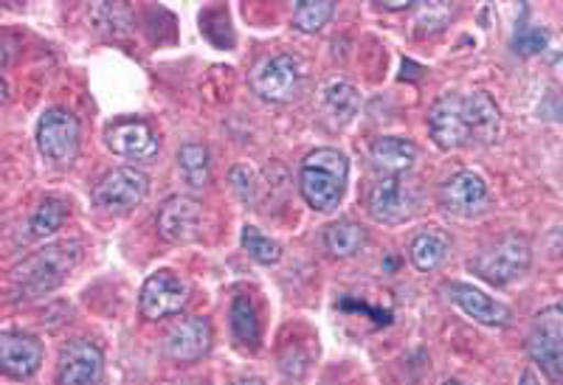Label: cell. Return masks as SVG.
Listing matches in <instances>:
<instances>
[{
  "mask_svg": "<svg viewBox=\"0 0 563 385\" xmlns=\"http://www.w3.org/2000/svg\"><path fill=\"white\" fill-rule=\"evenodd\" d=\"M104 354L93 341L74 338L59 349L57 385H102Z\"/></svg>",
  "mask_w": 563,
  "mask_h": 385,
  "instance_id": "obj_9",
  "label": "cell"
},
{
  "mask_svg": "<svg viewBox=\"0 0 563 385\" xmlns=\"http://www.w3.org/2000/svg\"><path fill=\"white\" fill-rule=\"evenodd\" d=\"M366 242H369L366 228L358 223H352V219H341V223H333L324 228V248L335 259L358 257L366 248Z\"/></svg>",
  "mask_w": 563,
  "mask_h": 385,
  "instance_id": "obj_21",
  "label": "cell"
},
{
  "mask_svg": "<svg viewBox=\"0 0 563 385\" xmlns=\"http://www.w3.org/2000/svg\"><path fill=\"white\" fill-rule=\"evenodd\" d=\"M243 248L249 251V257L260 264H276L282 259V245L274 242L271 237H265L256 225H245L243 228Z\"/></svg>",
  "mask_w": 563,
  "mask_h": 385,
  "instance_id": "obj_26",
  "label": "cell"
},
{
  "mask_svg": "<svg viewBox=\"0 0 563 385\" xmlns=\"http://www.w3.org/2000/svg\"><path fill=\"white\" fill-rule=\"evenodd\" d=\"M189 302V284L173 270H158L144 282L139 296V309L147 321H161L169 315H178Z\"/></svg>",
  "mask_w": 563,
  "mask_h": 385,
  "instance_id": "obj_10",
  "label": "cell"
},
{
  "mask_svg": "<svg viewBox=\"0 0 563 385\" xmlns=\"http://www.w3.org/2000/svg\"><path fill=\"white\" fill-rule=\"evenodd\" d=\"M155 225H158L161 239L173 245H189L203 234V208L189 194H175V197L164 200Z\"/></svg>",
  "mask_w": 563,
  "mask_h": 385,
  "instance_id": "obj_13",
  "label": "cell"
},
{
  "mask_svg": "<svg viewBox=\"0 0 563 385\" xmlns=\"http://www.w3.org/2000/svg\"><path fill=\"white\" fill-rule=\"evenodd\" d=\"M324 104L335 118L350 122V118L358 113L361 97H358V90L352 88L350 82H330L324 88Z\"/></svg>",
  "mask_w": 563,
  "mask_h": 385,
  "instance_id": "obj_25",
  "label": "cell"
},
{
  "mask_svg": "<svg viewBox=\"0 0 563 385\" xmlns=\"http://www.w3.org/2000/svg\"><path fill=\"white\" fill-rule=\"evenodd\" d=\"M79 259H82L79 242L45 245L12 270L9 293L18 302H34V298L48 296L70 276V270L77 268Z\"/></svg>",
  "mask_w": 563,
  "mask_h": 385,
  "instance_id": "obj_2",
  "label": "cell"
},
{
  "mask_svg": "<svg viewBox=\"0 0 563 385\" xmlns=\"http://www.w3.org/2000/svg\"><path fill=\"white\" fill-rule=\"evenodd\" d=\"M451 18H454V7H449V3H420V9H417L420 34L442 32L451 23Z\"/></svg>",
  "mask_w": 563,
  "mask_h": 385,
  "instance_id": "obj_27",
  "label": "cell"
},
{
  "mask_svg": "<svg viewBox=\"0 0 563 385\" xmlns=\"http://www.w3.org/2000/svg\"><path fill=\"white\" fill-rule=\"evenodd\" d=\"M346 178H350V161L344 152L330 147L313 149L301 161L299 192L313 212L330 214L344 200Z\"/></svg>",
  "mask_w": 563,
  "mask_h": 385,
  "instance_id": "obj_3",
  "label": "cell"
},
{
  "mask_svg": "<svg viewBox=\"0 0 563 385\" xmlns=\"http://www.w3.org/2000/svg\"><path fill=\"white\" fill-rule=\"evenodd\" d=\"M384 9H389V12H404V9H411V0H389V3H384Z\"/></svg>",
  "mask_w": 563,
  "mask_h": 385,
  "instance_id": "obj_30",
  "label": "cell"
},
{
  "mask_svg": "<svg viewBox=\"0 0 563 385\" xmlns=\"http://www.w3.org/2000/svg\"><path fill=\"white\" fill-rule=\"evenodd\" d=\"M550 43V32L538 26H519L512 34V52L521 54V57H532V54H541Z\"/></svg>",
  "mask_w": 563,
  "mask_h": 385,
  "instance_id": "obj_28",
  "label": "cell"
},
{
  "mask_svg": "<svg viewBox=\"0 0 563 385\" xmlns=\"http://www.w3.org/2000/svg\"><path fill=\"white\" fill-rule=\"evenodd\" d=\"M333 14H335L333 0H301L299 7L294 9V18H290V23H294L296 32L313 34V32H319V29H324Z\"/></svg>",
  "mask_w": 563,
  "mask_h": 385,
  "instance_id": "obj_24",
  "label": "cell"
},
{
  "mask_svg": "<svg viewBox=\"0 0 563 385\" xmlns=\"http://www.w3.org/2000/svg\"><path fill=\"white\" fill-rule=\"evenodd\" d=\"M366 212L372 214L375 223L400 225L415 214V194L400 174H384L369 186Z\"/></svg>",
  "mask_w": 563,
  "mask_h": 385,
  "instance_id": "obj_11",
  "label": "cell"
},
{
  "mask_svg": "<svg viewBox=\"0 0 563 385\" xmlns=\"http://www.w3.org/2000/svg\"><path fill=\"white\" fill-rule=\"evenodd\" d=\"M440 206L462 219H474L490 206V189L476 172H456L440 189Z\"/></svg>",
  "mask_w": 563,
  "mask_h": 385,
  "instance_id": "obj_14",
  "label": "cell"
},
{
  "mask_svg": "<svg viewBox=\"0 0 563 385\" xmlns=\"http://www.w3.org/2000/svg\"><path fill=\"white\" fill-rule=\"evenodd\" d=\"M369 158L384 174H404L415 167L417 147L409 138H400V135H384V138L372 144Z\"/></svg>",
  "mask_w": 563,
  "mask_h": 385,
  "instance_id": "obj_18",
  "label": "cell"
},
{
  "mask_svg": "<svg viewBox=\"0 0 563 385\" xmlns=\"http://www.w3.org/2000/svg\"><path fill=\"white\" fill-rule=\"evenodd\" d=\"M7 99H9V84H7V79L0 77V104L7 102Z\"/></svg>",
  "mask_w": 563,
  "mask_h": 385,
  "instance_id": "obj_32",
  "label": "cell"
},
{
  "mask_svg": "<svg viewBox=\"0 0 563 385\" xmlns=\"http://www.w3.org/2000/svg\"><path fill=\"white\" fill-rule=\"evenodd\" d=\"M231 385H265L263 380H238V383H231Z\"/></svg>",
  "mask_w": 563,
  "mask_h": 385,
  "instance_id": "obj_33",
  "label": "cell"
},
{
  "mask_svg": "<svg viewBox=\"0 0 563 385\" xmlns=\"http://www.w3.org/2000/svg\"><path fill=\"white\" fill-rule=\"evenodd\" d=\"M229 321H231V335L234 341L243 349H251L254 352L263 341V324H260V313H256V304L251 296H234L229 309Z\"/></svg>",
  "mask_w": 563,
  "mask_h": 385,
  "instance_id": "obj_20",
  "label": "cell"
},
{
  "mask_svg": "<svg viewBox=\"0 0 563 385\" xmlns=\"http://www.w3.org/2000/svg\"><path fill=\"white\" fill-rule=\"evenodd\" d=\"M527 354L550 377L552 385L563 377V309L561 304L541 309L527 335Z\"/></svg>",
  "mask_w": 563,
  "mask_h": 385,
  "instance_id": "obj_6",
  "label": "cell"
},
{
  "mask_svg": "<svg viewBox=\"0 0 563 385\" xmlns=\"http://www.w3.org/2000/svg\"><path fill=\"white\" fill-rule=\"evenodd\" d=\"M178 172L184 183L203 189L209 183V149L203 144H184L178 152Z\"/></svg>",
  "mask_w": 563,
  "mask_h": 385,
  "instance_id": "obj_22",
  "label": "cell"
},
{
  "mask_svg": "<svg viewBox=\"0 0 563 385\" xmlns=\"http://www.w3.org/2000/svg\"><path fill=\"white\" fill-rule=\"evenodd\" d=\"M229 180H231V189L238 192V197L243 200V203H254L256 178H254V172H251L249 167H234V169H231Z\"/></svg>",
  "mask_w": 563,
  "mask_h": 385,
  "instance_id": "obj_29",
  "label": "cell"
},
{
  "mask_svg": "<svg viewBox=\"0 0 563 385\" xmlns=\"http://www.w3.org/2000/svg\"><path fill=\"white\" fill-rule=\"evenodd\" d=\"M532 264V242L525 234H505L493 245H487L485 251L476 253L467 268L474 270L482 282L493 284V287H507V284L519 282L527 276V270Z\"/></svg>",
  "mask_w": 563,
  "mask_h": 385,
  "instance_id": "obj_4",
  "label": "cell"
},
{
  "mask_svg": "<svg viewBox=\"0 0 563 385\" xmlns=\"http://www.w3.org/2000/svg\"><path fill=\"white\" fill-rule=\"evenodd\" d=\"M150 194V178L135 167H115L93 189V203L108 214H128Z\"/></svg>",
  "mask_w": 563,
  "mask_h": 385,
  "instance_id": "obj_7",
  "label": "cell"
},
{
  "mask_svg": "<svg viewBox=\"0 0 563 385\" xmlns=\"http://www.w3.org/2000/svg\"><path fill=\"white\" fill-rule=\"evenodd\" d=\"M68 219V206H65L59 197H45L37 208H34L32 219H29V228H32V237H52Z\"/></svg>",
  "mask_w": 563,
  "mask_h": 385,
  "instance_id": "obj_23",
  "label": "cell"
},
{
  "mask_svg": "<svg viewBox=\"0 0 563 385\" xmlns=\"http://www.w3.org/2000/svg\"><path fill=\"white\" fill-rule=\"evenodd\" d=\"M519 385H544V383H541V380H538V374H536V372H525V374H521Z\"/></svg>",
  "mask_w": 563,
  "mask_h": 385,
  "instance_id": "obj_31",
  "label": "cell"
},
{
  "mask_svg": "<svg viewBox=\"0 0 563 385\" xmlns=\"http://www.w3.org/2000/svg\"><path fill=\"white\" fill-rule=\"evenodd\" d=\"M104 144H108L110 152L141 163H150L161 152L158 133L144 118H119V122L108 124Z\"/></svg>",
  "mask_w": 563,
  "mask_h": 385,
  "instance_id": "obj_12",
  "label": "cell"
},
{
  "mask_svg": "<svg viewBox=\"0 0 563 385\" xmlns=\"http://www.w3.org/2000/svg\"><path fill=\"white\" fill-rule=\"evenodd\" d=\"M442 385H460V383H454V380H451V383H442Z\"/></svg>",
  "mask_w": 563,
  "mask_h": 385,
  "instance_id": "obj_34",
  "label": "cell"
},
{
  "mask_svg": "<svg viewBox=\"0 0 563 385\" xmlns=\"http://www.w3.org/2000/svg\"><path fill=\"white\" fill-rule=\"evenodd\" d=\"M501 127L499 104L493 102L490 93H445L437 99L429 110V133L434 144L445 152L465 147H485L496 141Z\"/></svg>",
  "mask_w": 563,
  "mask_h": 385,
  "instance_id": "obj_1",
  "label": "cell"
},
{
  "mask_svg": "<svg viewBox=\"0 0 563 385\" xmlns=\"http://www.w3.org/2000/svg\"><path fill=\"white\" fill-rule=\"evenodd\" d=\"M211 324L200 315H189V318H180L169 327L167 332V354L178 363H195V360L203 358L211 349Z\"/></svg>",
  "mask_w": 563,
  "mask_h": 385,
  "instance_id": "obj_17",
  "label": "cell"
},
{
  "mask_svg": "<svg viewBox=\"0 0 563 385\" xmlns=\"http://www.w3.org/2000/svg\"><path fill=\"white\" fill-rule=\"evenodd\" d=\"M442 293H445L449 302H454L467 318H474L476 324H485V327H507V324L512 321V313L507 304L496 302V298L482 293L474 284L449 282L442 284Z\"/></svg>",
  "mask_w": 563,
  "mask_h": 385,
  "instance_id": "obj_16",
  "label": "cell"
},
{
  "mask_svg": "<svg viewBox=\"0 0 563 385\" xmlns=\"http://www.w3.org/2000/svg\"><path fill=\"white\" fill-rule=\"evenodd\" d=\"M45 349L37 335L7 329L0 332V374L12 380H29L40 372Z\"/></svg>",
  "mask_w": 563,
  "mask_h": 385,
  "instance_id": "obj_15",
  "label": "cell"
},
{
  "mask_svg": "<svg viewBox=\"0 0 563 385\" xmlns=\"http://www.w3.org/2000/svg\"><path fill=\"white\" fill-rule=\"evenodd\" d=\"M451 251V237L440 228H429V231L417 234L409 245V259L420 273H431L440 268Z\"/></svg>",
  "mask_w": 563,
  "mask_h": 385,
  "instance_id": "obj_19",
  "label": "cell"
},
{
  "mask_svg": "<svg viewBox=\"0 0 563 385\" xmlns=\"http://www.w3.org/2000/svg\"><path fill=\"white\" fill-rule=\"evenodd\" d=\"M37 152L54 167H70L77 161L79 144H82V127L79 118L65 107L45 110L37 122Z\"/></svg>",
  "mask_w": 563,
  "mask_h": 385,
  "instance_id": "obj_5",
  "label": "cell"
},
{
  "mask_svg": "<svg viewBox=\"0 0 563 385\" xmlns=\"http://www.w3.org/2000/svg\"><path fill=\"white\" fill-rule=\"evenodd\" d=\"M301 82V63L290 54H276L263 59L251 71V90L265 102H290Z\"/></svg>",
  "mask_w": 563,
  "mask_h": 385,
  "instance_id": "obj_8",
  "label": "cell"
}]
</instances>
